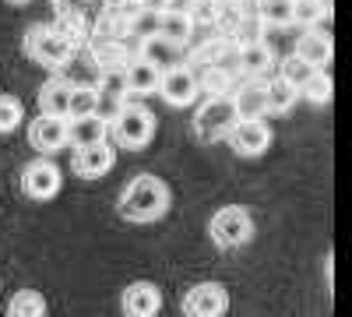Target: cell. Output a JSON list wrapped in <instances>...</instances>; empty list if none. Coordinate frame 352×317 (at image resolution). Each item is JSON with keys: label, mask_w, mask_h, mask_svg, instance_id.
<instances>
[{"label": "cell", "mask_w": 352, "mask_h": 317, "mask_svg": "<svg viewBox=\"0 0 352 317\" xmlns=\"http://www.w3.org/2000/svg\"><path fill=\"white\" fill-rule=\"evenodd\" d=\"M28 141H32L36 152H60L67 145V120L39 113L32 120V127H28Z\"/></svg>", "instance_id": "cell-11"}, {"label": "cell", "mask_w": 352, "mask_h": 317, "mask_svg": "<svg viewBox=\"0 0 352 317\" xmlns=\"http://www.w3.org/2000/svg\"><path fill=\"white\" fill-rule=\"evenodd\" d=\"M60 169H56L50 159H36V162H28L25 173H21V190L25 197H32V201H50L60 194Z\"/></svg>", "instance_id": "cell-7"}, {"label": "cell", "mask_w": 352, "mask_h": 317, "mask_svg": "<svg viewBox=\"0 0 352 317\" xmlns=\"http://www.w3.org/2000/svg\"><path fill=\"white\" fill-rule=\"evenodd\" d=\"M159 67H152L148 61H134L127 71H124V89L131 96H152L159 89Z\"/></svg>", "instance_id": "cell-18"}, {"label": "cell", "mask_w": 352, "mask_h": 317, "mask_svg": "<svg viewBox=\"0 0 352 317\" xmlns=\"http://www.w3.org/2000/svg\"><path fill=\"white\" fill-rule=\"evenodd\" d=\"M314 71H317V67H310L307 61H300V56L292 53V56H285V61H282V74H278V78H282V81H289L292 89L300 92V85H303V81H307Z\"/></svg>", "instance_id": "cell-27"}, {"label": "cell", "mask_w": 352, "mask_h": 317, "mask_svg": "<svg viewBox=\"0 0 352 317\" xmlns=\"http://www.w3.org/2000/svg\"><path fill=\"white\" fill-rule=\"evenodd\" d=\"M99 102H102V92L99 89H92V85H74V89H71V102H67V120L88 117V113H99Z\"/></svg>", "instance_id": "cell-21"}, {"label": "cell", "mask_w": 352, "mask_h": 317, "mask_svg": "<svg viewBox=\"0 0 352 317\" xmlns=\"http://www.w3.org/2000/svg\"><path fill=\"white\" fill-rule=\"evenodd\" d=\"M113 162H116L113 145H106V141H96V145H81V149L74 152L71 169L78 173V177H85V180H99V177H106V173L113 169Z\"/></svg>", "instance_id": "cell-10"}, {"label": "cell", "mask_w": 352, "mask_h": 317, "mask_svg": "<svg viewBox=\"0 0 352 317\" xmlns=\"http://www.w3.org/2000/svg\"><path fill=\"white\" fill-rule=\"evenodd\" d=\"M155 36H162V39H169L176 46H184L194 36V18L187 11H180V8H162L159 11V32Z\"/></svg>", "instance_id": "cell-16"}, {"label": "cell", "mask_w": 352, "mask_h": 317, "mask_svg": "<svg viewBox=\"0 0 352 317\" xmlns=\"http://www.w3.org/2000/svg\"><path fill=\"white\" fill-rule=\"evenodd\" d=\"M71 89L74 85L67 78H50L39 89V109L46 117H64L67 120V102H71Z\"/></svg>", "instance_id": "cell-15"}, {"label": "cell", "mask_w": 352, "mask_h": 317, "mask_svg": "<svg viewBox=\"0 0 352 317\" xmlns=\"http://www.w3.org/2000/svg\"><path fill=\"white\" fill-rule=\"evenodd\" d=\"M292 4H296V0H261L257 18L272 28H285V25H292Z\"/></svg>", "instance_id": "cell-24"}, {"label": "cell", "mask_w": 352, "mask_h": 317, "mask_svg": "<svg viewBox=\"0 0 352 317\" xmlns=\"http://www.w3.org/2000/svg\"><path fill=\"white\" fill-rule=\"evenodd\" d=\"M229 99H232V109H236V120H257V117L268 113V102H264V85H257V78L247 81L243 89L236 96H229Z\"/></svg>", "instance_id": "cell-17"}, {"label": "cell", "mask_w": 352, "mask_h": 317, "mask_svg": "<svg viewBox=\"0 0 352 317\" xmlns=\"http://www.w3.org/2000/svg\"><path fill=\"white\" fill-rule=\"evenodd\" d=\"M208 237L215 247L222 250H232V247H243L250 237H254V219L247 208L240 205H229V208H219L208 222Z\"/></svg>", "instance_id": "cell-2"}, {"label": "cell", "mask_w": 352, "mask_h": 317, "mask_svg": "<svg viewBox=\"0 0 352 317\" xmlns=\"http://www.w3.org/2000/svg\"><path fill=\"white\" fill-rule=\"evenodd\" d=\"M261 18H257V11L254 14H240V21H236V39H240V46L243 43H261Z\"/></svg>", "instance_id": "cell-30"}, {"label": "cell", "mask_w": 352, "mask_h": 317, "mask_svg": "<svg viewBox=\"0 0 352 317\" xmlns=\"http://www.w3.org/2000/svg\"><path fill=\"white\" fill-rule=\"evenodd\" d=\"M300 56V61H307L310 67H328L331 56H335V46H331V36L328 32H317V28H307V32L296 39V50H292Z\"/></svg>", "instance_id": "cell-13"}, {"label": "cell", "mask_w": 352, "mask_h": 317, "mask_svg": "<svg viewBox=\"0 0 352 317\" xmlns=\"http://www.w3.org/2000/svg\"><path fill=\"white\" fill-rule=\"evenodd\" d=\"M169 106H190L197 99V78L187 67H166L159 74V89H155Z\"/></svg>", "instance_id": "cell-9"}, {"label": "cell", "mask_w": 352, "mask_h": 317, "mask_svg": "<svg viewBox=\"0 0 352 317\" xmlns=\"http://www.w3.org/2000/svg\"><path fill=\"white\" fill-rule=\"evenodd\" d=\"M120 307L127 317H155L162 307V293L152 282H131L120 296Z\"/></svg>", "instance_id": "cell-12"}, {"label": "cell", "mask_w": 352, "mask_h": 317, "mask_svg": "<svg viewBox=\"0 0 352 317\" xmlns=\"http://www.w3.org/2000/svg\"><path fill=\"white\" fill-rule=\"evenodd\" d=\"M21 117H25L21 102H18L14 96H0V134H11V131H18Z\"/></svg>", "instance_id": "cell-28"}, {"label": "cell", "mask_w": 352, "mask_h": 317, "mask_svg": "<svg viewBox=\"0 0 352 317\" xmlns=\"http://www.w3.org/2000/svg\"><path fill=\"white\" fill-rule=\"evenodd\" d=\"M300 99H307V102H317V106H324L328 99H331V74L328 71H314L303 85H300Z\"/></svg>", "instance_id": "cell-25"}, {"label": "cell", "mask_w": 352, "mask_h": 317, "mask_svg": "<svg viewBox=\"0 0 352 317\" xmlns=\"http://www.w3.org/2000/svg\"><path fill=\"white\" fill-rule=\"evenodd\" d=\"M8 317H46V300L36 289H18L8 303Z\"/></svg>", "instance_id": "cell-23"}, {"label": "cell", "mask_w": 352, "mask_h": 317, "mask_svg": "<svg viewBox=\"0 0 352 317\" xmlns=\"http://www.w3.org/2000/svg\"><path fill=\"white\" fill-rule=\"evenodd\" d=\"M219 11H222V4H219V0H190V8H187V14L194 18V25L201 21H215L219 18Z\"/></svg>", "instance_id": "cell-31"}, {"label": "cell", "mask_w": 352, "mask_h": 317, "mask_svg": "<svg viewBox=\"0 0 352 317\" xmlns=\"http://www.w3.org/2000/svg\"><path fill=\"white\" fill-rule=\"evenodd\" d=\"M229 149L232 152H240V155H261V152H268V145H272V127L264 124V117H257V120H236L229 127Z\"/></svg>", "instance_id": "cell-8"}, {"label": "cell", "mask_w": 352, "mask_h": 317, "mask_svg": "<svg viewBox=\"0 0 352 317\" xmlns=\"http://www.w3.org/2000/svg\"><path fill=\"white\" fill-rule=\"evenodd\" d=\"M141 61H148L159 71L176 67V61H180V46L162 39V36H148V39H144V46H141Z\"/></svg>", "instance_id": "cell-19"}, {"label": "cell", "mask_w": 352, "mask_h": 317, "mask_svg": "<svg viewBox=\"0 0 352 317\" xmlns=\"http://www.w3.org/2000/svg\"><path fill=\"white\" fill-rule=\"evenodd\" d=\"M296 99H300V92L292 89L289 81H282V78L264 85V102H268V113H289L292 106H296Z\"/></svg>", "instance_id": "cell-22"}, {"label": "cell", "mask_w": 352, "mask_h": 317, "mask_svg": "<svg viewBox=\"0 0 352 317\" xmlns=\"http://www.w3.org/2000/svg\"><path fill=\"white\" fill-rule=\"evenodd\" d=\"M109 131H113V141L120 149H141L155 134V117L148 106H124L116 113V120L109 124Z\"/></svg>", "instance_id": "cell-3"}, {"label": "cell", "mask_w": 352, "mask_h": 317, "mask_svg": "<svg viewBox=\"0 0 352 317\" xmlns=\"http://www.w3.org/2000/svg\"><path fill=\"white\" fill-rule=\"evenodd\" d=\"M250 4H261V0H250Z\"/></svg>", "instance_id": "cell-33"}, {"label": "cell", "mask_w": 352, "mask_h": 317, "mask_svg": "<svg viewBox=\"0 0 352 317\" xmlns=\"http://www.w3.org/2000/svg\"><path fill=\"white\" fill-rule=\"evenodd\" d=\"M331 11H324L317 4V0H296L292 4V25H307V28H314V25H320Z\"/></svg>", "instance_id": "cell-26"}, {"label": "cell", "mask_w": 352, "mask_h": 317, "mask_svg": "<svg viewBox=\"0 0 352 317\" xmlns=\"http://www.w3.org/2000/svg\"><path fill=\"white\" fill-rule=\"evenodd\" d=\"M229 307V293L222 289L219 282H197L184 293V317H222Z\"/></svg>", "instance_id": "cell-4"}, {"label": "cell", "mask_w": 352, "mask_h": 317, "mask_svg": "<svg viewBox=\"0 0 352 317\" xmlns=\"http://www.w3.org/2000/svg\"><path fill=\"white\" fill-rule=\"evenodd\" d=\"M116 212H120V219L127 222H155L169 212V190L159 177H152V173H141V177H134L120 201H116Z\"/></svg>", "instance_id": "cell-1"}, {"label": "cell", "mask_w": 352, "mask_h": 317, "mask_svg": "<svg viewBox=\"0 0 352 317\" xmlns=\"http://www.w3.org/2000/svg\"><path fill=\"white\" fill-rule=\"evenodd\" d=\"M232 124H236V109H232V99H226V96L208 99V102L197 109V117H194V131H197L204 141L226 138Z\"/></svg>", "instance_id": "cell-6"}, {"label": "cell", "mask_w": 352, "mask_h": 317, "mask_svg": "<svg viewBox=\"0 0 352 317\" xmlns=\"http://www.w3.org/2000/svg\"><path fill=\"white\" fill-rule=\"evenodd\" d=\"M236 64H240V71H247L250 78H261L264 71L272 67V50L264 46V43H243V46L236 50Z\"/></svg>", "instance_id": "cell-20"}, {"label": "cell", "mask_w": 352, "mask_h": 317, "mask_svg": "<svg viewBox=\"0 0 352 317\" xmlns=\"http://www.w3.org/2000/svg\"><path fill=\"white\" fill-rule=\"evenodd\" d=\"M25 50L36 56L43 67H64L71 61V43L56 28H32L25 36Z\"/></svg>", "instance_id": "cell-5"}, {"label": "cell", "mask_w": 352, "mask_h": 317, "mask_svg": "<svg viewBox=\"0 0 352 317\" xmlns=\"http://www.w3.org/2000/svg\"><path fill=\"white\" fill-rule=\"evenodd\" d=\"M11 4H25V0H11Z\"/></svg>", "instance_id": "cell-32"}, {"label": "cell", "mask_w": 352, "mask_h": 317, "mask_svg": "<svg viewBox=\"0 0 352 317\" xmlns=\"http://www.w3.org/2000/svg\"><path fill=\"white\" fill-rule=\"evenodd\" d=\"M131 32H134V36H141V39L155 36V32H159V11L144 8L141 14H134V21H131Z\"/></svg>", "instance_id": "cell-29"}, {"label": "cell", "mask_w": 352, "mask_h": 317, "mask_svg": "<svg viewBox=\"0 0 352 317\" xmlns=\"http://www.w3.org/2000/svg\"><path fill=\"white\" fill-rule=\"evenodd\" d=\"M109 124L99 117V113H88V117L67 120V145L81 149V145H96V141H106Z\"/></svg>", "instance_id": "cell-14"}]
</instances>
